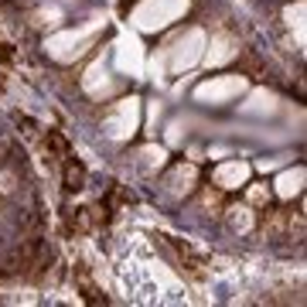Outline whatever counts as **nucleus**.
<instances>
[{
	"mask_svg": "<svg viewBox=\"0 0 307 307\" xmlns=\"http://www.w3.org/2000/svg\"><path fill=\"white\" fill-rule=\"evenodd\" d=\"M79 181H82V171H79V167H72V171H68V184H72V188H79Z\"/></svg>",
	"mask_w": 307,
	"mask_h": 307,
	"instance_id": "obj_1",
	"label": "nucleus"
}]
</instances>
